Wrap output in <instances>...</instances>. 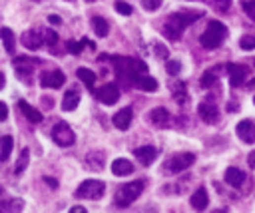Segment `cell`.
<instances>
[{
    "mask_svg": "<svg viewBox=\"0 0 255 213\" xmlns=\"http://www.w3.org/2000/svg\"><path fill=\"white\" fill-rule=\"evenodd\" d=\"M132 118H134V114H132V110H130V108H124V110H120L118 114H114V118H112V122H114V126H116L118 130H122V132H126V130L130 128V124H132Z\"/></svg>",
    "mask_w": 255,
    "mask_h": 213,
    "instance_id": "7c38bea8",
    "label": "cell"
},
{
    "mask_svg": "<svg viewBox=\"0 0 255 213\" xmlns=\"http://www.w3.org/2000/svg\"><path fill=\"white\" fill-rule=\"evenodd\" d=\"M28 159H30V151H28V149H22V153H20V157H18V162H16V168H14L16 174H22V172L26 170Z\"/></svg>",
    "mask_w": 255,
    "mask_h": 213,
    "instance_id": "f1b7e54d",
    "label": "cell"
},
{
    "mask_svg": "<svg viewBox=\"0 0 255 213\" xmlns=\"http://www.w3.org/2000/svg\"><path fill=\"white\" fill-rule=\"evenodd\" d=\"M22 44L28 50H38L44 44V30H28L22 34Z\"/></svg>",
    "mask_w": 255,
    "mask_h": 213,
    "instance_id": "9c48e42d",
    "label": "cell"
},
{
    "mask_svg": "<svg viewBox=\"0 0 255 213\" xmlns=\"http://www.w3.org/2000/svg\"><path fill=\"white\" fill-rule=\"evenodd\" d=\"M78 78L88 86V88H94V84H96V74L92 72V70H88V68H78Z\"/></svg>",
    "mask_w": 255,
    "mask_h": 213,
    "instance_id": "484cf974",
    "label": "cell"
},
{
    "mask_svg": "<svg viewBox=\"0 0 255 213\" xmlns=\"http://www.w3.org/2000/svg\"><path fill=\"white\" fill-rule=\"evenodd\" d=\"M106 191V185L100 179H86L78 189H76V197L78 199H100Z\"/></svg>",
    "mask_w": 255,
    "mask_h": 213,
    "instance_id": "277c9868",
    "label": "cell"
},
{
    "mask_svg": "<svg viewBox=\"0 0 255 213\" xmlns=\"http://www.w3.org/2000/svg\"><path fill=\"white\" fill-rule=\"evenodd\" d=\"M0 38H2V42H4L6 52H8V54H12V52H14V46H16V40H14L12 30H10V28H0Z\"/></svg>",
    "mask_w": 255,
    "mask_h": 213,
    "instance_id": "7402d4cb",
    "label": "cell"
},
{
    "mask_svg": "<svg viewBox=\"0 0 255 213\" xmlns=\"http://www.w3.org/2000/svg\"><path fill=\"white\" fill-rule=\"evenodd\" d=\"M116 10H118L120 14H124V16H130V14L134 12V8H132L128 2H116Z\"/></svg>",
    "mask_w": 255,
    "mask_h": 213,
    "instance_id": "d590c367",
    "label": "cell"
},
{
    "mask_svg": "<svg viewBox=\"0 0 255 213\" xmlns=\"http://www.w3.org/2000/svg\"><path fill=\"white\" fill-rule=\"evenodd\" d=\"M92 28H94L96 36H100V38L108 36V22H106L104 18H100V16H94V18H92Z\"/></svg>",
    "mask_w": 255,
    "mask_h": 213,
    "instance_id": "cb8c5ba5",
    "label": "cell"
},
{
    "mask_svg": "<svg viewBox=\"0 0 255 213\" xmlns=\"http://www.w3.org/2000/svg\"><path fill=\"white\" fill-rule=\"evenodd\" d=\"M180 70H182V64H180L178 60H170V62H168V74L178 76V74H180Z\"/></svg>",
    "mask_w": 255,
    "mask_h": 213,
    "instance_id": "74e56055",
    "label": "cell"
},
{
    "mask_svg": "<svg viewBox=\"0 0 255 213\" xmlns=\"http://www.w3.org/2000/svg\"><path fill=\"white\" fill-rule=\"evenodd\" d=\"M136 86L140 88V90H146V92H154V90H158V82L151 78V76H140V80L136 82Z\"/></svg>",
    "mask_w": 255,
    "mask_h": 213,
    "instance_id": "d4e9b609",
    "label": "cell"
},
{
    "mask_svg": "<svg viewBox=\"0 0 255 213\" xmlns=\"http://www.w3.org/2000/svg\"><path fill=\"white\" fill-rule=\"evenodd\" d=\"M253 104H255V96H253Z\"/></svg>",
    "mask_w": 255,
    "mask_h": 213,
    "instance_id": "7dc6e473",
    "label": "cell"
},
{
    "mask_svg": "<svg viewBox=\"0 0 255 213\" xmlns=\"http://www.w3.org/2000/svg\"><path fill=\"white\" fill-rule=\"evenodd\" d=\"M46 183H50L52 187H58V181H54V179H50V178H46Z\"/></svg>",
    "mask_w": 255,
    "mask_h": 213,
    "instance_id": "7bdbcfd3",
    "label": "cell"
},
{
    "mask_svg": "<svg viewBox=\"0 0 255 213\" xmlns=\"http://www.w3.org/2000/svg\"><path fill=\"white\" fill-rule=\"evenodd\" d=\"M193 162H195V155H193V153H178V155H174V157L170 159L168 170H170L172 174H182L183 170L191 168Z\"/></svg>",
    "mask_w": 255,
    "mask_h": 213,
    "instance_id": "8992f818",
    "label": "cell"
},
{
    "mask_svg": "<svg viewBox=\"0 0 255 213\" xmlns=\"http://www.w3.org/2000/svg\"><path fill=\"white\" fill-rule=\"evenodd\" d=\"M199 118L203 120V122H208V124H216L218 120H219V114H218V108L214 104H201L199 106Z\"/></svg>",
    "mask_w": 255,
    "mask_h": 213,
    "instance_id": "4fadbf2b",
    "label": "cell"
},
{
    "mask_svg": "<svg viewBox=\"0 0 255 213\" xmlns=\"http://www.w3.org/2000/svg\"><path fill=\"white\" fill-rule=\"evenodd\" d=\"M48 20H50V24H60V22H62V20H60V18H58L56 14H52V16H50Z\"/></svg>",
    "mask_w": 255,
    "mask_h": 213,
    "instance_id": "60d3db41",
    "label": "cell"
},
{
    "mask_svg": "<svg viewBox=\"0 0 255 213\" xmlns=\"http://www.w3.org/2000/svg\"><path fill=\"white\" fill-rule=\"evenodd\" d=\"M44 42L48 46H56L58 44V34L54 30H44Z\"/></svg>",
    "mask_w": 255,
    "mask_h": 213,
    "instance_id": "1f68e13d",
    "label": "cell"
},
{
    "mask_svg": "<svg viewBox=\"0 0 255 213\" xmlns=\"http://www.w3.org/2000/svg\"><path fill=\"white\" fill-rule=\"evenodd\" d=\"M78 104H80V94L76 90H68L64 94V100H62V110L64 112H72L78 108Z\"/></svg>",
    "mask_w": 255,
    "mask_h": 213,
    "instance_id": "ac0fdd59",
    "label": "cell"
},
{
    "mask_svg": "<svg viewBox=\"0 0 255 213\" xmlns=\"http://www.w3.org/2000/svg\"><path fill=\"white\" fill-rule=\"evenodd\" d=\"M0 143H2V151H0V159H4V162H6V159L10 157V153H12L14 142H12V138H10V136H4Z\"/></svg>",
    "mask_w": 255,
    "mask_h": 213,
    "instance_id": "83f0119b",
    "label": "cell"
},
{
    "mask_svg": "<svg viewBox=\"0 0 255 213\" xmlns=\"http://www.w3.org/2000/svg\"><path fill=\"white\" fill-rule=\"evenodd\" d=\"M2 88H4V74L0 72V90H2Z\"/></svg>",
    "mask_w": 255,
    "mask_h": 213,
    "instance_id": "f6af8a7d",
    "label": "cell"
},
{
    "mask_svg": "<svg viewBox=\"0 0 255 213\" xmlns=\"http://www.w3.org/2000/svg\"><path fill=\"white\" fill-rule=\"evenodd\" d=\"M32 2H38V0H32Z\"/></svg>",
    "mask_w": 255,
    "mask_h": 213,
    "instance_id": "c3c4849f",
    "label": "cell"
},
{
    "mask_svg": "<svg viewBox=\"0 0 255 213\" xmlns=\"http://www.w3.org/2000/svg\"><path fill=\"white\" fill-rule=\"evenodd\" d=\"M142 6L146 10H149V12H154V10H158L162 6V0H142Z\"/></svg>",
    "mask_w": 255,
    "mask_h": 213,
    "instance_id": "d6a6232c",
    "label": "cell"
},
{
    "mask_svg": "<svg viewBox=\"0 0 255 213\" xmlns=\"http://www.w3.org/2000/svg\"><path fill=\"white\" fill-rule=\"evenodd\" d=\"M86 166L90 170H102L104 168V153H100V151H92L90 155H86Z\"/></svg>",
    "mask_w": 255,
    "mask_h": 213,
    "instance_id": "44dd1931",
    "label": "cell"
},
{
    "mask_svg": "<svg viewBox=\"0 0 255 213\" xmlns=\"http://www.w3.org/2000/svg\"><path fill=\"white\" fill-rule=\"evenodd\" d=\"M225 181H227L231 187H241L243 181H245V174H243L241 170H237V168H229V170L225 172Z\"/></svg>",
    "mask_w": 255,
    "mask_h": 213,
    "instance_id": "d6986e66",
    "label": "cell"
},
{
    "mask_svg": "<svg viewBox=\"0 0 255 213\" xmlns=\"http://www.w3.org/2000/svg\"><path fill=\"white\" fill-rule=\"evenodd\" d=\"M52 138H54V142H56L60 147H70V145H74V142H76V134L72 132V128H70L66 122H58V124L54 126Z\"/></svg>",
    "mask_w": 255,
    "mask_h": 213,
    "instance_id": "5b68a950",
    "label": "cell"
},
{
    "mask_svg": "<svg viewBox=\"0 0 255 213\" xmlns=\"http://www.w3.org/2000/svg\"><path fill=\"white\" fill-rule=\"evenodd\" d=\"M66 82V76L60 72V70H50V72H44L42 78H40V84L44 88H52V90H58L62 88Z\"/></svg>",
    "mask_w": 255,
    "mask_h": 213,
    "instance_id": "52a82bcc",
    "label": "cell"
},
{
    "mask_svg": "<svg viewBox=\"0 0 255 213\" xmlns=\"http://www.w3.org/2000/svg\"><path fill=\"white\" fill-rule=\"evenodd\" d=\"M142 191H144V181H142V179L130 181V183L122 185V187L118 189V193H116V205H118V207H128V205H132V203L140 197Z\"/></svg>",
    "mask_w": 255,
    "mask_h": 213,
    "instance_id": "3957f363",
    "label": "cell"
},
{
    "mask_svg": "<svg viewBox=\"0 0 255 213\" xmlns=\"http://www.w3.org/2000/svg\"><path fill=\"white\" fill-rule=\"evenodd\" d=\"M84 46H88V40L86 38L82 42H68V52H70V54H80Z\"/></svg>",
    "mask_w": 255,
    "mask_h": 213,
    "instance_id": "4dcf8cb0",
    "label": "cell"
},
{
    "mask_svg": "<svg viewBox=\"0 0 255 213\" xmlns=\"http://www.w3.org/2000/svg\"><path fill=\"white\" fill-rule=\"evenodd\" d=\"M235 132H237V136H239L241 142H245V143H253L255 142V122L243 120V122L237 124Z\"/></svg>",
    "mask_w": 255,
    "mask_h": 213,
    "instance_id": "30bf717a",
    "label": "cell"
},
{
    "mask_svg": "<svg viewBox=\"0 0 255 213\" xmlns=\"http://www.w3.org/2000/svg\"><path fill=\"white\" fill-rule=\"evenodd\" d=\"M227 72H229V84L233 88H239L243 84V80H245V68L241 64H229Z\"/></svg>",
    "mask_w": 255,
    "mask_h": 213,
    "instance_id": "5bb4252c",
    "label": "cell"
},
{
    "mask_svg": "<svg viewBox=\"0 0 255 213\" xmlns=\"http://www.w3.org/2000/svg\"><path fill=\"white\" fill-rule=\"evenodd\" d=\"M243 10L247 12V16L251 20H255V0H247V2H243Z\"/></svg>",
    "mask_w": 255,
    "mask_h": 213,
    "instance_id": "8d00e7d4",
    "label": "cell"
},
{
    "mask_svg": "<svg viewBox=\"0 0 255 213\" xmlns=\"http://www.w3.org/2000/svg\"><path fill=\"white\" fill-rule=\"evenodd\" d=\"M249 88H255V78H253V82L249 84Z\"/></svg>",
    "mask_w": 255,
    "mask_h": 213,
    "instance_id": "bcb514c9",
    "label": "cell"
},
{
    "mask_svg": "<svg viewBox=\"0 0 255 213\" xmlns=\"http://www.w3.org/2000/svg\"><path fill=\"white\" fill-rule=\"evenodd\" d=\"M6 118H8V108L4 102H0V122H4Z\"/></svg>",
    "mask_w": 255,
    "mask_h": 213,
    "instance_id": "ab89813d",
    "label": "cell"
},
{
    "mask_svg": "<svg viewBox=\"0 0 255 213\" xmlns=\"http://www.w3.org/2000/svg\"><path fill=\"white\" fill-rule=\"evenodd\" d=\"M149 118H151V122H154L156 126H166L168 120H170V114H168L166 108H156V110H151Z\"/></svg>",
    "mask_w": 255,
    "mask_h": 213,
    "instance_id": "603a6c76",
    "label": "cell"
},
{
    "mask_svg": "<svg viewBox=\"0 0 255 213\" xmlns=\"http://www.w3.org/2000/svg\"><path fill=\"white\" fill-rule=\"evenodd\" d=\"M189 203H191V207L193 209H197V211H203L208 207V203H210V197H208V191L206 189H197L193 195H191V199H189Z\"/></svg>",
    "mask_w": 255,
    "mask_h": 213,
    "instance_id": "2e32d148",
    "label": "cell"
},
{
    "mask_svg": "<svg viewBox=\"0 0 255 213\" xmlns=\"http://www.w3.org/2000/svg\"><path fill=\"white\" fill-rule=\"evenodd\" d=\"M24 209V201L22 199H10V201H4L0 205V213H6V211H22Z\"/></svg>",
    "mask_w": 255,
    "mask_h": 213,
    "instance_id": "4316f807",
    "label": "cell"
},
{
    "mask_svg": "<svg viewBox=\"0 0 255 213\" xmlns=\"http://www.w3.org/2000/svg\"><path fill=\"white\" fill-rule=\"evenodd\" d=\"M34 64H36V62L28 60V58H14V68H16V72H18L20 78L30 76L32 70H34Z\"/></svg>",
    "mask_w": 255,
    "mask_h": 213,
    "instance_id": "ffe728a7",
    "label": "cell"
},
{
    "mask_svg": "<svg viewBox=\"0 0 255 213\" xmlns=\"http://www.w3.org/2000/svg\"><path fill=\"white\" fill-rule=\"evenodd\" d=\"M18 108H20V110H22V114L28 118V122H32V124H38V122H42V114H40V110L32 108V106H30L28 102L20 100V102H18Z\"/></svg>",
    "mask_w": 255,
    "mask_h": 213,
    "instance_id": "e0dca14e",
    "label": "cell"
},
{
    "mask_svg": "<svg viewBox=\"0 0 255 213\" xmlns=\"http://www.w3.org/2000/svg\"><path fill=\"white\" fill-rule=\"evenodd\" d=\"M72 213H86L84 207H72Z\"/></svg>",
    "mask_w": 255,
    "mask_h": 213,
    "instance_id": "b9f144b4",
    "label": "cell"
},
{
    "mask_svg": "<svg viewBox=\"0 0 255 213\" xmlns=\"http://www.w3.org/2000/svg\"><path fill=\"white\" fill-rule=\"evenodd\" d=\"M212 6H214L218 12H227L229 6H231V0H212Z\"/></svg>",
    "mask_w": 255,
    "mask_h": 213,
    "instance_id": "f546056e",
    "label": "cell"
},
{
    "mask_svg": "<svg viewBox=\"0 0 255 213\" xmlns=\"http://www.w3.org/2000/svg\"><path fill=\"white\" fill-rule=\"evenodd\" d=\"M216 82H218V80H216V76H214L212 72H206V74H203V78H201V86H203V88H212Z\"/></svg>",
    "mask_w": 255,
    "mask_h": 213,
    "instance_id": "e575fe53",
    "label": "cell"
},
{
    "mask_svg": "<svg viewBox=\"0 0 255 213\" xmlns=\"http://www.w3.org/2000/svg\"><path fill=\"white\" fill-rule=\"evenodd\" d=\"M225 36H227V28H225L219 20H212V22L208 24L206 32L201 34L199 40H201V46H203V48L216 50V48L221 46V42L225 40Z\"/></svg>",
    "mask_w": 255,
    "mask_h": 213,
    "instance_id": "7a4b0ae2",
    "label": "cell"
},
{
    "mask_svg": "<svg viewBox=\"0 0 255 213\" xmlns=\"http://www.w3.org/2000/svg\"><path fill=\"white\" fill-rule=\"evenodd\" d=\"M112 172H114V176H118V178H122V176H130V174L134 172V166H132L130 159H126V157H118L116 162L112 164Z\"/></svg>",
    "mask_w": 255,
    "mask_h": 213,
    "instance_id": "9a60e30c",
    "label": "cell"
},
{
    "mask_svg": "<svg viewBox=\"0 0 255 213\" xmlns=\"http://www.w3.org/2000/svg\"><path fill=\"white\" fill-rule=\"evenodd\" d=\"M176 98H178V102H185V86L183 84H180L176 88Z\"/></svg>",
    "mask_w": 255,
    "mask_h": 213,
    "instance_id": "f35d334b",
    "label": "cell"
},
{
    "mask_svg": "<svg viewBox=\"0 0 255 213\" xmlns=\"http://www.w3.org/2000/svg\"><path fill=\"white\" fill-rule=\"evenodd\" d=\"M249 166H251V168L255 166V153H251V155H249Z\"/></svg>",
    "mask_w": 255,
    "mask_h": 213,
    "instance_id": "ee69618b",
    "label": "cell"
},
{
    "mask_svg": "<svg viewBox=\"0 0 255 213\" xmlns=\"http://www.w3.org/2000/svg\"><path fill=\"white\" fill-rule=\"evenodd\" d=\"M96 98L102 102V104H106V106H114L120 98V92L114 84H104L100 90H96Z\"/></svg>",
    "mask_w": 255,
    "mask_h": 213,
    "instance_id": "ba28073f",
    "label": "cell"
},
{
    "mask_svg": "<svg viewBox=\"0 0 255 213\" xmlns=\"http://www.w3.org/2000/svg\"><path fill=\"white\" fill-rule=\"evenodd\" d=\"M199 18H201L199 12H176V14H172V16L168 18V22H166V26H164V34H166L170 40H180L182 32H183L189 24H193L195 20H199Z\"/></svg>",
    "mask_w": 255,
    "mask_h": 213,
    "instance_id": "6da1fadb",
    "label": "cell"
},
{
    "mask_svg": "<svg viewBox=\"0 0 255 213\" xmlns=\"http://www.w3.org/2000/svg\"><path fill=\"white\" fill-rule=\"evenodd\" d=\"M239 46H241L243 50H253V48H255V38H253L251 34H247V36H243V38L239 40Z\"/></svg>",
    "mask_w": 255,
    "mask_h": 213,
    "instance_id": "836d02e7",
    "label": "cell"
},
{
    "mask_svg": "<svg viewBox=\"0 0 255 213\" xmlns=\"http://www.w3.org/2000/svg\"><path fill=\"white\" fill-rule=\"evenodd\" d=\"M134 155L140 159L142 166H151V164H154V159H156V155H158V149L154 145H142V147L134 149Z\"/></svg>",
    "mask_w": 255,
    "mask_h": 213,
    "instance_id": "8fae6325",
    "label": "cell"
}]
</instances>
